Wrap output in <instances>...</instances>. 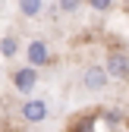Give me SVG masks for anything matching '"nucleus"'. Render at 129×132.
<instances>
[{
    "label": "nucleus",
    "mask_w": 129,
    "mask_h": 132,
    "mask_svg": "<svg viewBox=\"0 0 129 132\" xmlns=\"http://www.w3.org/2000/svg\"><path fill=\"white\" fill-rule=\"evenodd\" d=\"M104 72H107V79H120V82H129V54L123 51V47H114V51L107 54Z\"/></svg>",
    "instance_id": "1"
},
{
    "label": "nucleus",
    "mask_w": 129,
    "mask_h": 132,
    "mask_svg": "<svg viewBox=\"0 0 129 132\" xmlns=\"http://www.w3.org/2000/svg\"><path fill=\"white\" fill-rule=\"evenodd\" d=\"M82 85H85L88 91H104V85H107V72H104V66H98V63L85 66V69H82Z\"/></svg>",
    "instance_id": "2"
},
{
    "label": "nucleus",
    "mask_w": 129,
    "mask_h": 132,
    "mask_svg": "<svg viewBox=\"0 0 129 132\" xmlns=\"http://www.w3.org/2000/svg\"><path fill=\"white\" fill-rule=\"evenodd\" d=\"M25 57H28V66H31V69H38V66L51 63V51H47V41L35 38V41L25 47Z\"/></svg>",
    "instance_id": "3"
},
{
    "label": "nucleus",
    "mask_w": 129,
    "mask_h": 132,
    "mask_svg": "<svg viewBox=\"0 0 129 132\" xmlns=\"http://www.w3.org/2000/svg\"><path fill=\"white\" fill-rule=\"evenodd\" d=\"M13 85H16V91H22V94H28L31 88L38 85V69H31V66H22V69H16L13 76Z\"/></svg>",
    "instance_id": "4"
},
{
    "label": "nucleus",
    "mask_w": 129,
    "mask_h": 132,
    "mask_svg": "<svg viewBox=\"0 0 129 132\" xmlns=\"http://www.w3.org/2000/svg\"><path fill=\"white\" fill-rule=\"evenodd\" d=\"M22 120L25 123H44L47 120V104L41 101V97H28V101L22 104Z\"/></svg>",
    "instance_id": "5"
},
{
    "label": "nucleus",
    "mask_w": 129,
    "mask_h": 132,
    "mask_svg": "<svg viewBox=\"0 0 129 132\" xmlns=\"http://www.w3.org/2000/svg\"><path fill=\"white\" fill-rule=\"evenodd\" d=\"M0 54H3L6 60L16 57V54H19V38H16V35H3V38H0Z\"/></svg>",
    "instance_id": "6"
},
{
    "label": "nucleus",
    "mask_w": 129,
    "mask_h": 132,
    "mask_svg": "<svg viewBox=\"0 0 129 132\" xmlns=\"http://www.w3.org/2000/svg\"><path fill=\"white\" fill-rule=\"evenodd\" d=\"M94 123H98V117H94V113H88V117H79V120L69 126V132H94Z\"/></svg>",
    "instance_id": "7"
},
{
    "label": "nucleus",
    "mask_w": 129,
    "mask_h": 132,
    "mask_svg": "<svg viewBox=\"0 0 129 132\" xmlns=\"http://www.w3.org/2000/svg\"><path fill=\"white\" fill-rule=\"evenodd\" d=\"M41 10H44L41 0H22V3H19V13H22V16H28V19H31V16H38Z\"/></svg>",
    "instance_id": "8"
},
{
    "label": "nucleus",
    "mask_w": 129,
    "mask_h": 132,
    "mask_svg": "<svg viewBox=\"0 0 129 132\" xmlns=\"http://www.w3.org/2000/svg\"><path fill=\"white\" fill-rule=\"evenodd\" d=\"M54 10L69 16V13H79V3H76V0H60V3H54Z\"/></svg>",
    "instance_id": "9"
},
{
    "label": "nucleus",
    "mask_w": 129,
    "mask_h": 132,
    "mask_svg": "<svg viewBox=\"0 0 129 132\" xmlns=\"http://www.w3.org/2000/svg\"><path fill=\"white\" fill-rule=\"evenodd\" d=\"M101 117L107 120V126H120V123H126V120H123V113H120V110H104V113H101Z\"/></svg>",
    "instance_id": "10"
},
{
    "label": "nucleus",
    "mask_w": 129,
    "mask_h": 132,
    "mask_svg": "<svg viewBox=\"0 0 129 132\" xmlns=\"http://www.w3.org/2000/svg\"><path fill=\"white\" fill-rule=\"evenodd\" d=\"M114 6H117V3H110V0H94V3H91V10H94V13H110Z\"/></svg>",
    "instance_id": "11"
}]
</instances>
